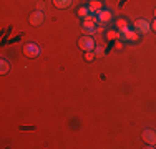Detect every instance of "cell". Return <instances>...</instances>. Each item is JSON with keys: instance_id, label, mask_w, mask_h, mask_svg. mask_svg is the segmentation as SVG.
Returning a JSON list of instances; mask_svg holds the SVG:
<instances>
[{"instance_id": "52a82bcc", "label": "cell", "mask_w": 156, "mask_h": 149, "mask_svg": "<svg viewBox=\"0 0 156 149\" xmlns=\"http://www.w3.org/2000/svg\"><path fill=\"white\" fill-rule=\"evenodd\" d=\"M30 23L33 25V27H38V25L43 23V13H42V10H37V12H33L30 15Z\"/></svg>"}, {"instance_id": "8fae6325", "label": "cell", "mask_w": 156, "mask_h": 149, "mask_svg": "<svg viewBox=\"0 0 156 149\" xmlns=\"http://www.w3.org/2000/svg\"><path fill=\"white\" fill-rule=\"evenodd\" d=\"M126 28H129L128 27V22H126L125 18H118V20H116V30H118V32H123V30H126Z\"/></svg>"}, {"instance_id": "ffe728a7", "label": "cell", "mask_w": 156, "mask_h": 149, "mask_svg": "<svg viewBox=\"0 0 156 149\" xmlns=\"http://www.w3.org/2000/svg\"><path fill=\"white\" fill-rule=\"evenodd\" d=\"M154 15H156V10H154Z\"/></svg>"}, {"instance_id": "277c9868", "label": "cell", "mask_w": 156, "mask_h": 149, "mask_svg": "<svg viewBox=\"0 0 156 149\" xmlns=\"http://www.w3.org/2000/svg\"><path fill=\"white\" fill-rule=\"evenodd\" d=\"M138 38H140V33L136 30L126 28L123 32H120V40H123V42H138Z\"/></svg>"}, {"instance_id": "2e32d148", "label": "cell", "mask_w": 156, "mask_h": 149, "mask_svg": "<svg viewBox=\"0 0 156 149\" xmlns=\"http://www.w3.org/2000/svg\"><path fill=\"white\" fill-rule=\"evenodd\" d=\"M83 22H93V23H98V17L93 15V13H88L87 17L83 18Z\"/></svg>"}, {"instance_id": "e0dca14e", "label": "cell", "mask_w": 156, "mask_h": 149, "mask_svg": "<svg viewBox=\"0 0 156 149\" xmlns=\"http://www.w3.org/2000/svg\"><path fill=\"white\" fill-rule=\"evenodd\" d=\"M93 58H95V51H87V53H85V60H87V61H91Z\"/></svg>"}, {"instance_id": "3957f363", "label": "cell", "mask_w": 156, "mask_h": 149, "mask_svg": "<svg viewBox=\"0 0 156 149\" xmlns=\"http://www.w3.org/2000/svg\"><path fill=\"white\" fill-rule=\"evenodd\" d=\"M135 30L140 33V35H146V33L151 32V23L144 18H140V20L135 22Z\"/></svg>"}, {"instance_id": "9c48e42d", "label": "cell", "mask_w": 156, "mask_h": 149, "mask_svg": "<svg viewBox=\"0 0 156 149\" xmlns=\"http://www.w3.org/2000/svg\"><path fill=\"white\" fill-rule=\"evenodd\" d=\"M53 3L57 9H68L73 3V0H53Z\"/></svg>"}, {"instance_id": "30bf717a", "label": "cell", "mask_w": 156, "mask_h": 149, "mask_svg": "<svg viewBox=\"0 0 156 149\" xmlns=\"http://www.w3.org/2000/svg\"><path fill=\"white\" fill-rule=\"evenodd\" d=\"M88 9H90L91 13H96L98 10H101V2H100V0H91L90 5H88Z\"/></svg>"}, {"instance_id": "d6986e66", "label": "cell", "mask_w": 156, "mask_h": 149, "mask_svg": "<svg viewBox=\"0 0 156 149\" xmlns=\"http://www.w3.org/2000/svg\"><path fill=\"white\" fill-rule=\"evenodd\" d=\"M151 30H153V32H156V20L153 22V23H151Z\"/></svg>"}, {"instance_id": "7a4b0ae2", "label": "cell", "mask_w": 156, "mask_h": 149, "mask_svg": "<svg viewBox=\"0 0 156 149\" xmlns=\"http://www.w3.org/2000/svg\"><path fill=\"white\" fill-rule=\"evenodd\" d=\"M40 47L37 43H25L23 45V55L27 58H37L40 57Z\"/></svg>"}, {"instance_id": "5bb4252c", "label": "cell", "mask_w": 156, "mask_h": 149, "mask_svg": "<svg viewBox=\"0 0 156 149\" xmlns=\"http://www.w3.org/2000/svg\"><path fill=\"white\" fill-rule=\"evenodd\" d=\"M88 13H91V12H90V9H88V7H80V9H78V17L85 18V17H87Z\"/></svg>"}, {"instance_id": "7c38bea8", "label": "cell", "mask_w": 156, "mask_h": 149, "mask_svg": "<svg viewBox=\"0 0 156 149\" xmlns=\"http://www.w3.org/2000/svg\"><path fill=\"white\" fill-rule=\"evenodd\" d=\"M9 71H10V63L7 61V60H2V61H0V73L5 74Z\"/></svg>"}, {"instance_id": "4fadbf2b", "label": "cell", "mask_w": 156, "mask_h": 149, "mask_svg": "<svg viewBox=\"0 0 156 149\" xmlns=\"http://www.w3.org/2000/svg\"><path fill=\"white\" fill-rule=\"evenodd\" d=\"M106 38L108 40H120V32H118V30H110L108 33H106Z\"/></svg>"}, {"instance_id": "8992f818", "label": "cell", "mask_w": 156, "mask_h": 149, "mask_svg": "<svg viewBox=\"0 0 156 149\" xmlns=\"http://www.w3.org/2000/svg\"><path fill=\"white\" fill-rule=\"evenodd\" d=\"M143 141L150 144V147L156 146V131H153V129H144L143 131Z\"/></svg>"}, {"instance_id": "ac0fdd59", "label": "cell", "mask_w": 156, "mask_h": 149, "mask_svg": "<svg viewBox=\"0 0 156 149\" xmlns=\"http://www.w3.org/2000/svg\"><path fill=\"white\" fill-rule=\"evenodd\" d=\"M115 48H116V50H121V48H123V45H121V42H116V43H115Z\"/></svg>"}, {"instance_id": "ba28073f", "label": "cell", "mask_w": 156, "mask_h": 149, "mask_svg": "<svg viewBox=\"0 0 156 149\" xmlns=\"http://www.w3.org/2000/svg\"><path fill=\"white\" fill-rule=\"evenodd\" d=\"M81 30H83L85 35H90V36H93L95 33H96V27H95L93 22H83V27H81Z\"/></svg>"}, {"instance_id": "6da1fadb", "label": "cell", "mask_w": 156, "mask_h": 149, "mask_svg": "<svg viewBox=\"0 0 156 149\" xmlns=\"http://www.w3.org/2000/svg\"><path fill=\"white\" fill-rule=\"evenodd\" d=\"M78 47H80L83 51H93L96 48V43H95L93 36L85 35V36H81V38L78 40Z\"/></svg>"}, {"instance_id": "5b68a950", "label": "cell", "mask_w": 156, "mask_h": 149, "mask_svg": "<svg viewBox=\"0 0 156 149\" xmlns=\"http://www.w3.org/2000/svg\"><path fill=\"white\" fill-rule=\"evenodd\" d=\"M96 17H98V23L100 25H106V23H110L111 22V12L110 10H106V9H101V10H98L96 12Z\"/></svg>"}, {"instance_id": "9a60e30c", "label": "cell", "mask_w": 156, "mask_h": 149, "mask_svg": "<svg viewBox=\"0 0 156 149\" xmlns=\"http://www.w3.org/2000/svg\"><path fill=\"white\" fill-rule=\"evenodd\" d=\"M93 51H95V57H98V58L105 57V48H103V47H96Z\"/></svg>"}]
</instances>
